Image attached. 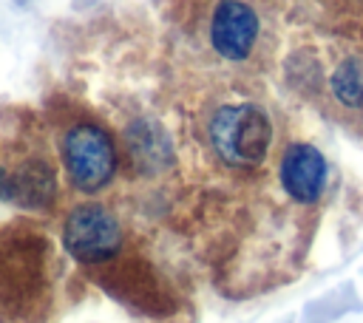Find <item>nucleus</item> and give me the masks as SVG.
Instances as JSON below:
<instances>
[{"label": "nucleus", "mask_w": 363, "mask_h": 323, "mask_svg": "<svg viewBox=\"0 0 363 323\" xmlns=\"http://www.w3.org/2000/svg\"><path fill=\"white\" fill-rule=\"evenodd\" d=\"M210 144L216 156L233 167H255L264 162L272 125L261 105L244 102V105H227L218 108L207 128Z\"/></svg>", "instance_id": "obj_1"}, {"label": "nucleus", "mask_w": 363, "mask_h": 323, "mask_svg": "<svg viewBox=\"0 0 363 323\" xmlns=\"http://www.w3.org/2000/svg\"><path fill=\"white\" fill-rule=\"evenodd\" d=\"M62 162L77 190L96 193L116 173V147L102 128L77 125L62 139Z\"/></svg>", "instance_id": "obj_2"}, {"label": "nucleus", "mask_w": 363, "mask_h": 323, "mask_svg": "<svg viewBox=\"0 0 363 323\" xmlns=\"http://www.w3.org/2000/svg\"><path fill=\"white\" fill-rule=\"evenodd\" d=\"M65 249L82 264H99L119 252L122 246V227L116 215L99 204H82L71 210L62 227Z\"/></svg>", "instance_id": "obj_3"}, {"label": "nucleus", "mask_w": 363, "mask_h": 323, "mask_svg": "<svg viewBox=\"0 0 363 323\" xmlns=\"http://www.w3.org/2000/svg\"><path fill=\"white\" fill-rule=\"evenodd\" d=\"M258 40V14L247 0H218L210 17V42L224 60H244Z\"/></svg>", "instance_id": "obj_4"}, {"label": "nucleus", "mask_w": 363, "mask_h": 323, "mask_svg": "<svg viewBox=\"0 0 363 323\" xmlns=\"http://www.w3.org/2000/svg\"><path fill=\"white\" fill-rule=\"evenodd\" d=\"M281 184L284 190L301 201V204H312L320 198L323 184H326V162L320 156V150H315L312 144H289L281 156Z\"/></svg>", "instance_id": "obj_5"}, {"label": "nucleus", "mask_w": 363, "mask_h": 323, "mask_svg": "<svg viewBox=\"0 0 363 323\" xmlns=\"http://www.w3.org/2000/svg\"><path fill=\"white\" fill-rule=\"evenodd\" d=\"M329 88L335 99L346 108H363V62L360 60H343L329 79Z\"/></svg>", "instance_id": "obj_6"}]
</instances>
